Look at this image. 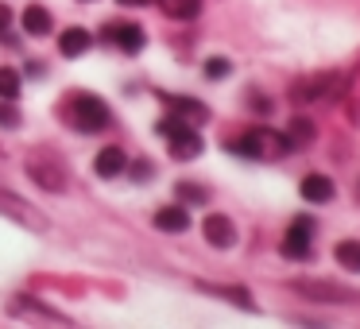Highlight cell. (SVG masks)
Here are the masks:
<instances>
[{
  "mask_svg": "<svg viewBox=\"0 0 360 329\" xmlns=\"http://www.w3.org/2000/svg\"><path fill=\"white\" fill-rule=\"evenodd\" d=\"M283 136H287V140L295 143V148H298V143H310L314 124H310V120H302V117H298V120H290V124H287V132H283Z\"/></svg>",
  "mask_w": 360,
  "mask_h": 329,
  "instance_id": "cell-20",
  "label": "cell"
},
{
  "mask_svg": "<svg viewBox=\"0 0 360 329\" xmlns=\"http://www.w3.org/2000/svg\"><path fill=\"white\" fill-rule=\"evenodd\" d=\"M155 228H163V233H186V228H190V213L182 209V205H167V209L155 213Z\"/></svg>",
  "mask_w": 360,
  "mask_h": 329,
  "instance_id": "cell-12",
  "label": "cell"
},
{
  "mask_svg": "<svg viewBox=\"0 0 360 329\" xmlns=\"http://www.w3.org/2000/svg\"><path fill=\"white\" fill-rule=\"evenodd\" d=\"M89 43H94V35L86 32V27H70V32L58 35V51H63L66 58H78L89 51Z\"/></svg>",
  "mask_w": 360,
  "mask_h": 329,
  "instance_id": "cell-10",
  "label": "cell"
},
{
  "mask_svg": "<svg viewBox=\"0 0 360 329\" xmlns=\"http://www.w3.org/2000/svg\"><path fill=\"white\" fill-rule=\"evenodd\" d=\"M117 4H124V8H143V4H151V0H117Z\"/></svg>",
  "mask_w": 360,
  "mask_h": 329,
  "instance_id": "cell-24",
  "label": "cell"
},
{
  "mask_svg": "<svg viewBox=\"0 0 360 329\" xmlns=\"http://www.w3.org/2000/svg\"><path fill=\"white\" fill-rule=\"evenodd\" d=\"M20 70H12V66H0V101H16L20 97Z\"/></svg>",
  "mask_w": 360,
  "mask_h": 329,
  "instance_id": "cell-18",
  "label": "cell"
},
{
  "mask_svg": "<svg viewBox=\"0 0 360 329\" xmlns=\"http://www.w3.org/2000/svg\"><path fill=\"white\" fill-rule=\"evenodd\" d=\"M163 4V16L171 20H194L202 12V0H159Z\"/></svg>",
  "mask_w": 360,
  "mask_h": 329,
  "instance_id": "cell-16",
  "label": "cell"
},
{
  "mask_svg": "<svg viewBox=\"0 0 360 329\" xmlns=\"http://www.w3.org/2000/svg\"><path fill=\"white\" fill-rule=\"evenodd\" d=\"M290 287H295L302 298H310V302H337V306H345V302H360V290H352V287H337V283H326V279H295Z\"/></svg>",
  "mask_w": 360,
  "mask_h": 329,
  "instance_id": "cell-3",
  "label": "cell"
},
{
  "mask_svg": "<svg viewBox=\"0 0 360 329\" xmlns=\"http://www.w3.org/2000/svg\"><path fill=\"white\" fill-rule=\"evenodd\" d=\"M0 128H20V109H16V101H0Z\"/></svg>",
  "mask_w": 360,
  "mask_h": 329,
  "instance_id": "cell-22",
  "label": "cell"
},
{
  "mask_svg": "<svg viewBox=\"0 0 360 329\" xmlns=\"http://www.w3.org/2000/svg\"><path fill=\"white\" fill-rule=\"evenodd\" d=\"M202 236L213 244V248H233L236 244V225L225 217V213H210L202 221Z\"/></svg>",
  "mask_w": 360,
  "mask_h": 329,
  "instance_id": "cell-6",
  "label": "cell"
},
{
  "mask_svg": "<svg viewBox=\"0 0 360 329\" xmlns=\"http://www.w3.org/2000/svg\"><path fill=\"white\" fill-rule=\"evenodd\" d=\"M51 27H55V16H51L47 8H39V4H27L24 8V32L27 35H51Z\"/></svg>",
  "mask_w": 360,
  "mask_h": 329,
  "instance_id": "cell-13",
  "label": "cell"
},
{
  "mask_svg": "<svg viewBox=\"0 0 360 329\" xmlns=\"http://www.w3.org/2000/svg\"><path fill=\"white\" fill-rule=\"evenodd\" d=\"M310 240H314V221L298 217L295 225L287 228V236H283V256L287 259H306L310 256Z\"/></svg>",
  "mask_w": 360,
  "mask_h": 329,
  "instance_id": "cell-4",
  "label": "cell"
},
{
  "mask_svg": "<svg viewBox=\"0 0 360 329\" xmlns=\"http://www.w3.org/2000/svg\"><path fill=\"white\" fill-rule=\"evenodd\" d=\"M124 167H128V155H124L120 148H105L101 155L94 159V171L101 174V179H117V174L124 171Z\"/></svg>",
  "mask_w": 360,
  "mask_h": 329,
  "instance_id": "cell-11",
  "label": "cell"
},
{
  "mask_svg": "<svg viewBox=\"0 0 360 329\" xmlns=\"http://www.w3.org/2000/svg\"><path fill=\"white\" fill-rule=\"evenodd\" d=\"M233 148L240 151L244 159H279V155H287L295 143H290L287 136L271 132V128H252V132H244Z\"/></svg>",
  "mask_w": 360,
  "mask_h": 329,
  "instance_id": "cell-1",
  "label": "cell"
},
{
  "mask_svg": "<svg viewBox=\"0 0 360 329\" xmlns=\"http://www.w3.org/2000/svg\"><path fill=\"white\" fill-rule=\"evenodd\" d=\"M8 27H12V8L0 4V35H8Z\"/></svg>",
  "mask_w": 360,
  "mask_h": 329,
  "instance_id": "cell-23",
  "label": "cell"
},
{
  "mask_svg": "<svg viewBox=\"0 0 360 329\" xmlns=\"http://www.w3.org/2000/svg\"><path fill=\"white\" fill-rule=\"evenodd\" d=\"M27 179L39 182L51 194H63L66 190V171L58 163H51V159H32V163H27Z\"/></svg>",
  "mask_w": 360,
  "mask_h": 329,
  "instance_id": "cell-5",
  "label": "cell"
},
{
  "mask_svg": "<svg viewBox=\"0 0 360 329\" xmlns=\"http://www.w3.org/2000/svg\"><path fill=\"white\" fill-rule=\"evenodd\" d=\"M205 151V143H202V136L194 132V128H182V132H174L171 136V155L174 159H182V163H186V159H198Z\"/></svg>",
  "mask_w": 360,
  "mask_h": 329,
  "instance_id": "cell-8",
  "label": "cell"
},
{
  "mask_svg": "<svg viewBox=\"0 0 360 329\" xmlns=\"http://www.w3.org/2000/svg\"><path fill=\"white\" fill-rule=\"evenodd\" d=\"M70 120L78 132H101V128L112 124V112L101 97H89V93H78L70 101Z\"/></svg>",
  "mask_w": 360,
  "mask_h": 329,
  "instance_id": "cell-2",
  "label": "cell"
},
{
  "mask_svg": "<svg viewBox=\"0 0 360 329\" xmlns=\"http://www.w3.org/2000/svg\"><path fill=\"white\" fill-rule=\"evenodd\" d=\"M109 39L117 43L120 51L136 55V51H143V27H109Z\"/></svg>",
  "mask_w": 360,
  "mask_h": 329,
  "instance_id": "cell-14",
  "label": "cell"
},
{
  "mask_svg": "<svg viewBox=\"0 0 360 329\" xmlns=\"http://www.w3.org/2000/svg\"><path fill=\"white\" fill-rule=\"evenodd\" d=\"M229 74H233V63H229V58H210V63H205V78L210 82H221V78H229Z\"/></svg>",
  "mask_w": 360,
  "mask_h": 329,
  "instance_id": "cell-21",
  "label": "cell"
},
{
  "mask_svg": "<svg viewBox=\"0 0 360 329\" xmlns=\"http://www.w3.org/2000/svg\"><path fill=\"white\" fill-rule=\"evenodd\" d=\"M337 264H341L345 271L360 275V240H341L337 244Z\"/></svg>",
  "mask_w": 360,
  "mask_h": 329,
  "instance_id": "cell-17",
  "label": "cell"
},
{
  "mask_svg": "<svg viewBox=\"0 0 360 329\" xmlns=\"http://www.w3.org/2000/svg\"><path fill=\"white\" fill-rule=\"evenodd\" d=\"M179 198L186 205H205V202H210V190L198 186V182H179Z\"/></svg>",
  "mask_w": 360,
  "mask_h": 329,
  "instance_id": "cell-19",
  "label": "cell"
},
{
  "mask_svg": "<svg viewBox=\"0 0 360 329\" xmlns=\"http://www.w3.org/2000/svg\"><path fill=\"white\" fill-rule=\"evenodd\" d=\"M298 194H302L306 202H333L337 190H333V179H329V174H306Z\"/></svg>",
  "mask_w": 360,
  "mask_h": 329,
  "instance_id": "cell-9",
  "label": "cell"
},
{
  "mask_svg": "<svg viewBox=\"0 0 360 329\" xmlns=\"http://www.w3.org/2000/svg\"><path fill=\"white\" fill-rule=\"evenodd\" d=\"M202 290H210V295H217V298H229V302H236L240 310H256V298L244 287H213V283H202Z\"/></svg>",
  "mask_w": 360,
  "mask_h": 329,
  "instance_id": "cell-15",
  "label": "cell"
},
{
  "mask_svg": "<svg viewBox=\"0 0 360 329\" xmlns=\"http://www.w3.org/2000/svg\"><path fill=\"white\" fill-rule=\"evenodd\" d=\"M163 97V105L174 112V117H182L186 124H194V120H210V105L198 101V97H182V93H159Z\"/></svg>",
  "mask_w": 360,
  "mask_h": 329,
  "instance_id": "cell-7",
  "label": "cell"
}]
</instances>
